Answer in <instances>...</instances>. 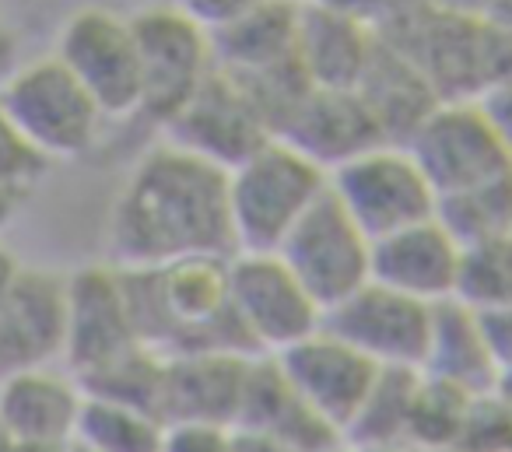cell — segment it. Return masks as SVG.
Wrapping results in <instances>:
<instances>
[{"label": "cell", "instance_id": "1", "mask_svg": "<svg viewBox=\"0 0 512 452\" xmlns=\"http://www.w3.org/2000/svg\"><path fill=\"white\" fill-rule=\"evenodd\" d=\"M109 263L169 267L190 256H232L228 172L169 141L134 162L106 221Z\"/></svg>", "mask_w": 512, "mask_h": 452}, {"label": "cell", "instance_id": "2", "mask_svg": "<svg viewBox=\"0 0 512 452\" xmlns=\"http://www.w3.org/2000/svg\"><path fill=\"white\" fill-rule=\"evenodd\" d=\"M327 193V172L281 137L228 172L235 253H278L309 207Z\"/></svg>", "mask_w": 512, "mask_h": 452}, {"label": "cell", "instance_id": "3", "mask_svg": "<svg viewBox=\"0 0 512 452\" xmlns=\"http://www.w3.org/2000/svg\"><path fill=\"white\" fill-rule=\"evenodd\" d=\"M0 106L8 109L22 137L50 165L85 158L106 123L92 95L53 53L18 64L15 74L0 85Z\"/></svg>", "mask_w": 512, "mask_h": 452}, {"label": "cell", "instance_id": "4", "mask_svg": "<svg viewBox=\"0 0 512 452\" xmlns=\"http://www.w3.org/2000/svg\"><path fill=\"white\" fill-rule=\"evenodd\" d=\"M141 57V113L158 130L190 102L214 71L211 32L179 4H151L130 15Z\"/></svg>", "mask_w": 512, "mask_h": 452}, {"label": "cell", "instance_id": "5", "mask_svg": "<svg viewBox=\"0 0 512 452\" xmlns=\"http://www.w3.org/2000/svg\"><path fill=\"white\" fill-rule=\"evenodd\" d=\"M53 57L78 78L106 120H130L141 113V57L130 15L106 4L71 11L57 32Z\"/></svg>", "mask_w": 512, "mask_h": 452}, {"label": "cell", "instance_id": "6", "mask_svg": "<svg viewBox=\"0 0 512 452\" xmlns=\"http://www.w3.org/2000/svg\"><path fill=\"white\" fill-rule=\"evenodd\" d=\"M228 309L253 354H281L323 326V309L278 253L228 256Z\"/></svg>", "mask_w": 512, "mask_h": 452}, {"label": "cell", "instance_id": "7", "mask_svg": "<svg viewBox=\"0 0 512 452\" xmlns=\"http://www.w3.org/2000/svg\"><path fill=\"white\" fill-rule=\"evenodd\" d=\"M327 186L372 242L435 218V207H439L432 183L418 169L411 151L400 144H379L351 158L348 165L330 172Z\"/></svg>", "mask_w": 512, "mask_h": 452}, {"label": "cell", "instance_id": "8", "mask_svg": "<svg viewBox=\"0 0 512 452\" xmlns=\"http://www.w3.org/2000/svg\"><path fill=\"white\" fill-rule=\"evenodd\" d=\"M404 148L439 200L477 190L512 172L509 155L477 99H442Z\"/></svg>", "mask_w": 512, "mask_h": 452}, {"label": "cell", "instance_id": "9", "mask_svg": "<svg viewBox=\"0 0 512 452\" xmlns=\"http://www.w3.org/2000/svg\"><path fill=\"white\" fill-rule=\"evenodd\" d=\"M278 256L323 312L372 281V239L337 204L330 186L281 242Z\"/></svg>", "mask_w": 512, "mask_h": 452}, {"label": "cell", "instance_id": "10", "mask_svg": "<svg viewBox=\"0 0 512 452\" xmlns=\"http://www.w3.org/2000/svg\"><path fill=\"white\" fill-rule=\"evenodd\" d=\"M162 141L232 172L253 151L274 141V134L239 81L214 67L190 102L162 127Z\"/></svg>", "mask_w": 512, "mask_h": 452}, {"label": "cell", "instance_id": "11", "mask_svg": "<svg viewBox=\"0 0 512 452\" xmlns=\"http://www.w3.org/2000/svg\"><path fill=\"white\" fill-rule=\"evenodd\" d=\"M323 326L379 368H418L425 361L432 305L414 302L386 284H362L355 295L323 312Z\"/></svg>", "mask_w": 512, "mask_h": 452}, {"label": "cell", "instance_id": "12", "mask_svg": "<svg viewBox=\"0 0 512 452\" xmlns=\"http://www.w3.org/2000/svg\"><path fill=\"white\" fill-rule=\"evenodd\" d=\"M141 344L130 323L120 267L88 263L67 274V344L64 365L74 379L106 368Z\"/></svg>", "mask_w": 512, "mask_h": 452}, {"label": "cell", "instance_id": "13", "mask_svg": "<svg viewBox=\"0 0 512 452\" xmlns=\"http://www.w3.org/2000/svg\"><path fill=\"white\" fill-rule=\"evenodd\" d=\"M67 274L22 267L8 302L0 305V379L64 361Z\"/></svg>", "mask_w": 512, "mask_h": 452}, {"label": "cell", "instance_id": "14", "mask_svg": "<svg viewBox=\"0 0 512 452\" xmlns=\"http://www.w3.org/2000/svg\"><path fill=\"white\" fill-rule=\"evenodd\" d=\"M274 358H278L288 386L302 396V403H309L341 435L355 421L358 407L365 403L379 375V365H372L365 354L334 337L327 326H320L306 340L274 354Z\"/></svg>", "mask_w": 512, "mask_h": 452}, {"label": "cell", "instance_id": "15", "mask_svg": "<svg viewBox=\"0 0 512 452\" xmlns=\"http://www.w3.org/2000/svg\"><path fill=\"white\" fill-rule=\"evenodd\" d=\"M460 263V239L439 218H425L372 242V281L425 305L456 298Z\"/></svg>", "mask_w": 512, "mask_h": 452}, {"label": "cell", "instance_id": "16", "mask_svg": "<svg viewBox=\"0 0 512 452\" xmlns=\"http://www.w3.org/2000/svg\"><path fill=\"white\" fill-rule=\"evenodd\" d=\"M278 137L320 165L327 176L348 165L351 158L386 144L365 99L344 88H309V95L288 116Z\"/></svg>", "mask_w": 512, "mask_h": 452}, {"label": "cell", "instance_id": "17", "mask_svg": "<svg viewBox=\"0 0 512 452\" xmlns=\"http://www.w3.org/2000/svg\"><path fill=\"white\" fill-rule=\"evenodd\" d=\"M376 46L379 32L362 18L320 4V0L299 4L295 60L313 88L355 92L376 57Z\"/></svg>", "mask_w": 512, "mask_h": 452}, {"label": "cell", "instance_id": "18", "mask_svg": "<svg viewBox=\"0 0 512 452\" xmlns=\"http://www.w3.org/2000/svg\"><path fill=\"white\" fill-rule=\"evenodd\" d=\"M235 428L267 431L299 452H337L344 449V435L316 414L302 396L288 386L274 354H256L246 365L242 400Z\"/></svg>", "mask_w": 512, "mask_h": 452}, {"label": "cell", "instance_id": "19", "mask_svg": "<svg viewBox=\"0 0 512 452\" xmlns=\"http://www.w3.org/2000/svg\"><path fill=\"white\" fill-rule=\"evenodd\" d=\"M256 354L179 351L165 354L162 421H211L235 428L246 365Z\"/></svg>", "mask_w": 512, "mask_h": 452}, {"label": "cell", "instance_id": "20", "mask_svg": "<svg viewBox=\"0 0 512 452\" xmlns=\"http://www.w3.org/2000/svg\"><path fill=\"white\" fill-rule=\"evenodd\" d=\"M81 403H85L81 382L71 372H60L57 365L0 379V421L8 424L15 442H74Z\"/></svg>", "mask_w": 512, "mask_h": 452}, {"label": "cell", "instance_id": "21", "mask_svg": "<svg viewBox=\"0 0 512 452\" xmlns=\"http://www.w3.org/2000/svg\"><path fill=\"white\" fill-rule=\"evenodd\" d=\"M355 92L372 109L386 144H400V148L411 141V134L425 123V116L442 102L432 78L383 36H379L376 57H372L369 71Z\"/></svg>", "mask_w": 512, "mask_h": 452}, {"label": "cell", "instance_id": "22", "mask_svg": "<svg viewBox=\"0 0 512 452\" xmlns=\"http://www.w3.org/2000/svg\"><path fill=\"white\" fill-rule=\"evenodd\" d=\"M421 372L467 389V393H488L495 386L498 368L481 337L477 312L467 302L449 298V302L432 305V330H428Z\"/></svg>", "mask_w": 512, "mask_h": 452}, {"label": "cell", "instance_id": "23", "mask_svg": "<svg viewBox=\"0 0 512 452\" xmlns=\"http://www.w3.org/2000/svg\"><path fill=\"white\" fill-rule=\"evenodd\" d=\"M295 25L299 4L264 0L228 29L211 32L214 64L228 74H256L295 60Z\"/></svg>", "mask_w": 512, "mask_h": 452}, {"label": "cell", "instance_id": "24", "mask_svg": "<svg viewBox=\"0 0 512 452\" xmlns=\"http://www.w3.org/2000/svg\"><path fill=\"white\" fill-rule=\"evenodd\" d=\"M418 368H379L369 396L344 431V445H407Z\"/></svg>", "mask_w": 512, "mask_h": 452}, {"label": "cell", "instance_id": "25", "mask_svg": "<svg viewBox=\"0 0 512 452\" xmlns=\"http://www.w3.org/2000/svg\"><path fill=\"white\" fill-rule=\"evenodd\" d=\"M162 431L165 421L148 410L85 393L74 442L92 452H158Z\"/></svg>", "mask_w": 512, "mask_h": 452}, {"label": "cell", "instance_id": "26", "mask_svg": "<svg viewBox=\"0 0 512 452\" xmlns=\"http://www.w3.org/2000/svg\"><path fill=\"white\" fill-rule=\"evenodd\" d=\"M470 396L477 393H467V389L449 386V382L421 372L411 403V421H407V445H414L418 452L453 449L463 417H467Z\"/></svg>", "mask_w": 512, "mask_h": 452}, {"label": "cell", "instance_id": "27", "mask_svg": "<svg viewBox=\"0 0 512 452\" xmlns=\"http://www.w3.org/2000/svg\"><path fill=\"white\" fill-rule=\"evenodd\" d=\"M435 218L460 239V246H474V242L512 232V172L477 190L442 197Z\"/></svg>", "mask_w": 512, "mask_h": 452}, {"label": "cell", "instance_id": "28", "mask_svg": "<svg viewBox=\"0 0 512 452\" xmlns=\"http://www.w3.org/2000/svg\"><path fill=\"white\" fill-rule=\"evenodd\" d=\"M456 298L467 302L470 309L512 302V232L463 246Z\"/></svg>", "mask_w": 512, "mask_h": 452}, {"label": "cell", "instance_id": "29", "mask_svg": "<svg viewBox=\"0 0 512 452\" xmlns=\"http://www.w3.org/2000/svg\"><path fill=\"white\" fill-rule=\"evenodd\" d=\"M449 452H512V410L491 389L470 396L467 417Z\"/></svg>", "mask_w": 512, "mask_h": 452}, {"label": "cell", "instance_id": "30", "mask_svg": "<svg viewBox=\"0 0 512 452\" xmlns=\"http://www.w3.org/2000/svg\"><path fill=\"white\" fill-rule=\"evenodd\" d=\"M50 172V162L32 148L8 116V109L0 106V183L22 186V190H36L39 179Z\"/></svg>", "mask_w": 512, "mask_h": 452}, {"label": "cell", "instance_id": "31", "mask_svg": "<svg viewBox=\"0 0 512 452\" xmlns=\"http://www.w3.org/2000/svg\"><path fill=\"white\" fill-rule=\"evenodd\" d=\"M158 452H232V428L211 421H169Z\"/></svg>", "mask_w": 512, "mask_h": 452}, {"label": "cell", "instance_id": "32", "mask_svg": "<svg viewBox=\"0 0 512 452\" xmlns=\"http://www.w3.org/2000/svg\"><path fill=\"white\" fill-rule=\"evenodd\" d=\"M474 312H477L481 337H484V344H488V354H491V361H495V368L498 372L512 368V302L491 305V309H474Z\"/></svg>", "mask_w": 512, "mask_h": 452}, {"label": "cell", "instance_id": "33", "mask_svg": "<svg viewBox=\"0 0 512 452\" xmlns=\"http://www.w3.org/2000/svg\"><path fill=\"white\" fill-rule=\"evenodd\" d=\"M477 106L484 109L498 144H502L505 155H509V162H512V78L484 88V92L477 95Z\"/></svg>", "mask_w": 512, "mask_h": 452}, {"label": "cell", "instance_id": "34", "mask_svg": "<svg viewBox=\"0 0 512 452\" xmlns=\"http://www.w3.org/2000/svg\"><path fill=\"white\" fill-rule=\"evenodd\" d=\"M256 4H264V0H186L183 11L197 18L207 32H221L239 22L242 15H249Z\"/></svg>", "mask_w": 512, "mask_h": 452}, {"label": "cell", "instance_id": "35", "mask_svg": "<svg viewBox=\"0 0 512 452\" xmlns=\"http://www.w3.org/2000/svg\"><path fill=\"white\" fill-rule=\"evenodd\" d=\"M232 452H299L281 438L253 428H232Z\"/></svg>", "mask_w": 512, "mask_h": 452}, {"label": "cell", "instance_id": "36", "mask_svg": "<svg viewBox=\"0 0 512 452\" xmlns=\"http://www.w3.org/2000/svg\"><path fill=\"white\" fill-rule=\"evenodd\" d=\"M25 200H29V190L11 186V183H0V235L15 225V218L22 214Z\"/></svg>", "mask_w": 512, "mask_h": 452}, {"label": "cell", "instance_id": "37", "mask_svg": "<svg viewBox=\"0 0 512 452\" xmlns=\"http://www.w3.org/2000/svg\"><path fill=\"white\" fill-rule=\"evenodd\" d=\"M18 64H22V60H18V36L0 22V85L15 74Z\"/></svg>", "mask_w": 512, "mask_h": 452}, {"label": "cell", "instance_id": "38", "mask_svg": "<svg viewBox=\"0 0 512 452\" xmlns=\"http://www.w3.org/2000/svg\"><path fill=\"white\" fill-rule=\"evenodd\" d=\"M22 267H25V263L18 260V256L11 253V249L4 246V242H0V305L8 302L11 288H15L18 274H22Z\"/></svg>", "mask_w": 512, "mask_h": 452}, {"label": "cell", "instance_id": "39", "mask_svg": "<svg viewBox=\"0 0 512 452\" xmlns=\"http://www.w3.org/2000/svg\"><path fill=\"white\" fill-rule=\"evenodd\" d=\"M491 393L498 396V400L505 403V407L512 410V368H505V372H498L495 386H491Z\"/></svg>", "mask_w": 512, "mask_h": 452}, {"label": "cell", "instance_id": "40", "mask_svg": "<svg viewBox=\"0 0 512 452\" xmlns=\"http://www.w3.org/2000/svg\"><path fill=\"white\" fill-rule=\"evenodd\" d=\"M348 452H418L414 445H344Z\"/></svg>", "mask_w": 512, "mask_h": 452}, {"label": "cell", "instance_id": "41", "mask_svg": "<svg viewBox=\"0 0 512 452\" xmlns=\"http://www.w3.org/2000/svg\"><path fill=\"white\" fill-rule=\"evenodd\" d=\"M71 445V442H67ZM67 445H46V442H18L15 452H67Z\"/></svg>", "mask_w": 512, "mask_h": 452}, {"label": "cell", "instance_id": "42", "mask_svg": "<svg viewBox=\"0 0 512 452\" xmlns=\"http://www.w3.org/2000/svg\"><path fill=\"white\" fill-rule=\"evenodd\" d=\"M15 435H11V431H8V424H4V421H0V452H15Z\"/></svg>", "mask_w": 512, "mask_h": 452}, {"label": "cell", "instance_id": "43", "mask_svg": "<svg viewBox=\"0 0 512 452\" xmlns=\"http://www.w3.org/2000/svg\"><path fill=\"white\" fill-rule=\"evenodd\" d=\"M67 452H92V449H85V445H78V442H71V445H67Z\"/></svg>", "mask_w": 512, "mask_h": 452}, {"label": "cell", "instance_id": "44", "mask_svg": "<svg viewBox=\"0 0 512 452\" xmlns=\"http://www.w3.org/2000/svg\"><path fill=\"white\" fill-rule=\"evenodd\" d=\"M169 4H179V8H183V4H186V0H169Z\"/></svg>", "mask_w": 512, "mask_h": 452}, {"label": "cell", "instance_id": "45", "mask_svg": "<svg viewBox=\"0 0 512 452\" xmlns=\"http://www.w3.org/2000/svg\"><path fill=\"white\" fill-rule=\"evenodd\" d=\"M288 4H306V0H288Z\"/></svg>", "mask_w": 512, "mask_h": 452}, {"label": "cell", "instance_id": "46", "mask_svg": "<svg viewBox=\"0 0 512 452\" xmlns=\"http://www.w3.org/2000/svg\"><path fill=\"white\" fill-rule=\"evenodd\" d=\"M337 452H348V449H337Z\"/></svg>", "mask_w": 512, "mask_h": 452}]
</instances>
